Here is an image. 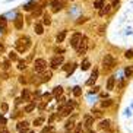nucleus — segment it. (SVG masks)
Returning <instances> with one entry per match:
<instances>
[{
    "label": "nucleus",
    "instance_id": "nucleus-3",
    "mask_svg": "<svg viewBox=\"0 0 133 133\" xmlns=\"http://www.w3.org/2000/svg\"><path fill=\"white\" fill-rule=\"evenodd\" d=\"M63 60H64L63 54H57V56H54V57H53V59L50 60V66H51V69H59V66H62V64H63Z\"/></svg>",
    "mask_w": 133,
    "mask_h": 133
},
{
    "label": "nucleus",
    "instance_id": "nucleus-22",
    "mask_svg": "<svg viewBox=\"0 0 133 133\" xmlns=\"http://www.w3.org/2000/svg\"><path fill=\"white\" fill-rule=\"evenodd\" d=\"M43 79H41V82H48V81H50L51 79V72H47V73H45V72H43Z\"/></svg>",
    "mask_w": 133,
    "mask_h": 133
},
{
    "label": "nucleus",
    "instance_id": "nucleus-34",
    "mask_svg": "<svg viewBox=\"0 0 133 133\" xmlns=\"http://www.w3.org/2000/svg\"><path fill=\"white\" fill-rule=\"evenodd\" d=\"M47 104H48L47 101H43V102H41V104L38 105V110H39V111H43V110L45 108V107H47Z\"/></svg>",
    "mask_w": 133,
    "mask_h": 133
},
{
    "label": "nucleus",
    "instance_id": "nucleus-12",
    "mask_svg": "<svg viewBox=\"0 0 133 133\" xmlns=\"http://www.w3.org/2000/svg\"><path fill=\"white\" fill-rule=\"evenodd\" d=\"M34 29H35V32L38 34V35H43V32H44L43 22H35V24H34Z\"/></svg>",
    "mask_w": 133,
    "mask_h": 133
},
{
    "label": "nucleus",
    "instance_id": "nucleus-30",
    "mask_svg": "<svg viewBox=\"0 0 133 133\" xmlns=\"http://www.w3.org/2000/svg\"><path fill=\"white\" fill-rule=\"evenodd\" d=\"M28 124H29V123H28V121H19V123H18V129H25V127H28Z\"/></svg>",
    "mask_w": 133,
    "mask_h": 133
},
{
    "label": "nucleus",
    "instance_id": "nucleus-24",
    "mask_svg": "<svg viewBox=\"0 0 133 133\" xmlns=\"http://www.w3.org/2000/svg\"><path fill=\"white\" fill-rule=\"evenodd\" d=\"M104 2H105V0H95L94 2V8L95 9H101L102 6H104Z\"/></svg>",
    "mask_w": 133,
    "mask_h": 133
},
{
    "label": "nucleus",
    "instance_id": "nucleus-40",
    "mask_svg": "<svg viewBox=\"0 0 133 133\" xmlns=\"http://www.w3.org/2000/svg\"><path fill=\"white\" fill-rule=\"evenodd\" d=\"M118 3H120V0H111V6H113V8H117Z\"/></svg>",
    "mask_w": 133,
    "mask_h": 133
},
{
    "label": "nucleus",
    "instance_id": "nucleus-6",
    "mask_svg": "<svg viewBox=\"0 0 133 133\" xmlns=\"http://www.w3.org/2000/svg\"><path fill=\"white\" fill-rule=\"evenodd\" d=\"M82 37H83V35L81 34V32H75L73 35H72V38H70V45L75 48V50H76V47H78V44L81 43Z\"/></svg>",
    "mask_w": 133,
    "mask_h": 133
},
{
    "label": "nucleus",
    "instance_id": "nucleus-43",
    "mask_svg": "<svg viewBox=\"0 0 133 133\" xmlns=\"http://www.w3.org/2000/svg\"><path fill=\"white\" fill-rule=\"evenodd\" d=\"M85 21H86V18H79V19L78 21H76V24H83V22H85Z\"/></svg>",
    "mask_w": 133,
    "mask_h": 133
},
{
    "label": "nucleus",
    "instance_id": "nucleus-25",
    "mask_svg": "<svg viewBox=\"0 0 133 133\" xmlns=\"http://www.w3.org/2000/svg\"><path fill=\"white\" fill-rule=\"evenodd\" d=\"M34 108H35V102H31L25 107V113H31V111H34Z\"/></svg>",
    "mask_w": 133,
    "mask_h": 133
},
{
    "label": "nucleus",
    "instance_id": "nucleus-31",
    "mask_svg": "<svg viewBox=\"0 0 133 133\" xmlns=\"http://www.w3.org/2000/svg\"><path fill=\"white\" fill-rule=\"evenodd\" d=\"M43 123H44V117H38V118L34 120V124H35V126H41Z\"/></svg>",
    "mask_w": 133,
    "mask_h": 133
},
{
    "label": "nucleus",
    "instance_id": "nucleus-7",
    "mask_svg": "<svg viewBox=\"0 0 133 133\" xmlns=\"http://www.w3.org/2000/svg\"><path fill=\"white\" fill-rule=\"evenodd\" d=\"M13 25H15L16 29H22V28H24V16L21 15V13H16V15H15Z\"/></svg>",
    "mask_w": 133,
    "mask_h": 133
},
{
    "label": "nucleus",
    "instance_id": "nucleus-47",
    "mask_svg": "<svg viewBox=\"0 0 133 133\" xmlns=\"http://www.w3.org/2000/svg\"><path fill=\"white\" fill-rule=\"evenodd\" d=\"M34 97L39 98V97H41V92H39V91H35V94H34Z\"/></svg>",
    "mask_w": 133,
    "mask_h": 133
},
{
    "label": "nucleus",
    "instance_id": "nucleus-10",
    "mask_svg": "<svg viewBox=\"0 0 133 133\" xmlns=\"http://www.w3.org/2000/svg\"><path fill=\"white\" fill-rule=\"evenodd\" d=\"M6 28H8V19L4 15H2L0 16V32H6Z\"/></svg>",
    "mask_w": 133,
    "mask_h": 133
},
{
    "label": "nucleus",
    "instance_id": "nucleus-42",
    "mask_svg": "<svg viewBox=\"0 0 133 133\" xmlns=\"http://www.w3.org/2000/svg\"><path fill=\"white\" fill-rule=\"evenodd\" d=\"M9 66H10V63H9V60H6V62L3 63V69H4V70H8Z\"/></svg>",
    "mask_w": 133,
    "mask_h": 133
},
{
    "label": "nucleus",
    "instance_id": "nucleus-2",
    "mask_svg": "<svg viewBox=\"0 0 133 133\" xmlns=\"http://www.w3.org/2000/svg\"><path fill=\"white\" fill-rule=\"evenodd\" d=\"M45 69H47V62L44 59H37L34 62V72L35 73H43V72H45Z\"/></svg>",
    "mask_w": 133,
    "mask_h": 133
},
{
    "label": "nucleus",
    "instance_id": "nucleus-16",
    "mask_svg": "<svg viewBox=\"0 0 133 133\" xmlns=\"http://www.w3.org/2000/svg\"><path fill=\"white\" fill-rule=\"evenodd\" d=\"M113 8L111 4H104L101 9H99V16H104V15H107V13L110 12V9Z\"/></svg>",
    "mask_w": 133,
    "mask_h": 133
},
{
    "label": "nucleus",
    "instance_id": "nucleus-46",
    "mask_svg": "<svg viewBox=\"0 0 133 133\" xmlns=\"http://www.w3.org/2000/svg\"><path fill=\"white\" fill-rule=\"evenodd\" d=\"M54 51H56V53H60V54H62V53H63V48H60V47H56V48H54Z\"/></svg>",
    "mask_w": 133,
    "mask_h": 133
},
{
    "label": "nucleus",
    "instance_id": "nucleus-4",
    "mask_svg": "<svg viewBox=\"0 0 133 133\" xmlns=\"http://www.w3.org/2000/svg\"><path fill=\"white\" fill-rule=\"evenodd\" d=\"M114 64H116V60L113 59V56H111V54H105V57L102 59V66H104V69L108 70V69H111Z\"/></svg>",
    "mask_w": 133,
    "mask_h": 133
},
{
    "label": "nucleus",
    "instance_id": "nucleus-8",
    "mask_svg": "<svg viewBox=\"0 0 133 133\" xmlns=\"http://www.w3.org/2000/svg\"><path fill=\"white\" fill-rule=\"evenodd\" d=\"M50 8H51V12L53 13H57V12H60L63 9V4H62V2H59V0H51L50 2Z\"/></svg>",
    "mask_w": 133,
    "mask_h": 133
},
{
    "label": "nucleus",
    "instance_id": "nucleus-51",
    "mask_svg": "<svg viewBox=\"0 0 133 133\" xmlns=\"http://www.w3.org/2000/svg\"><path fill=\"white\" fill-rule=\"evenodd\" d=\"M26 129H28V127H25V129H21V132H19V133H28V130H26Z\"/></svg>",
    "mask_w": 133,
    "mask_h": 133
},
{
    "label": "nucleus",
    "instance_id": "nucleus-41",
    "mask_svg": "<svg viewBox=\"0 0 133 133\" xmlns=\"http://www.w3.org/2000/svg\"><path fill=\"white\" fill-rule=\"evenodd\" d=\"M4 124H6V118L0 114V126H4Z\"/></svg>",
    "mask_w": 133,
    "mask_h": 133
},
{
    "label": "nucleus",
    "instance_id": "nucleus-52",
    "mask_svg": "<svg viewBox=\"0 0 133 133\" xmlns=\"http://www.w3.org/2000/svg\"><path fill=\"white\" fill-rule=\"evenodd\" d=\"M89 133H95V132H92V130H91V132H89Z\"/></svg>",
    "mask_w": 133,
    "mask_h": 133
},
{
    "label": "nucleus",
    "instance_id": "nucleus-48",
    "mask_svg": "<svg viewBox=\"0 0 133 133\" xmlns=\"http://www.w3.org/2000/svg\"><path fill=\"white\" fill-rule=\"evenodd\" d=\"M3 51H4V45H3V44H2V43H0V54H2Z\"/></svg>",
    "mask_w": 133,
    "mask_h": 133
},
{
    "label": "nucleus",
    "instance_id": "nucleus-20",
    "mask_svg": "<svg viewBox=\"0 0 133 133\" xmlns=\"http://www.w3.org/2000/svg\"><path fill=\"white\" fill-rule=\"evenodd\" d=\"M62 94H63V88H62V86H56L54 89H53V97L59 98Z\"/></svg>",
    "mask_w": 133,
    "mask_h": 133
},
{
    "label": "nucleus",
    "instance_id": "nucleus-9",
    "mask_svg": "<svg viewBox=\"0 0 133 133\" xmlns=\"http://www.w3.org/2000/svg\"><path fill=\"white\" fill-rule=\"evenodd\" d=\"M37 4H38V2L37 0H29L26 4H24V10H28V12H32L34 9L37 8Z\"/></svg>",
    "mask_w": 133,
    "mask_h": 133
},
{
    "label": "nucleus",
    "instance_id": "nucleus-45",
    "mask_svg": "<svg viewBox=\"0 0 133 133\" xmlns=\"http://www.w3.org/2000/svg\"><path fill=\"white\" fill-rule=\"evenodd\" d=\"M50 130H51V127L48 126V127H45V129H43V132H41V133H50Z\"/></svg>",
    "mask_w": 133,
    "mask_h": 133
},
{
    "label": "nucleus",
    "instance_id": "nucleus-44",
    "mask_svg": "<svg viewBox=\"0 0 133 133\" xmlns=\"http://www.w3.org/2000/svg\"><path fill=\"white\" fill-rule=\"evenodd\" d=\"M19 82H21V83H26V79H25V76H19Z\"/></svg>",
    "mask_w": 133,
    "mask_h": 133
},
{
    "label": "nucleus",
    "instance_id": "nucleus-37",
    "mask_svg": "<svg viewBox=\"0 0 133 133\" xmlns=\"http://www.w3.org/2000/svg\"><path fill=\"white\" fill-rule=\"evenodd\" d=\"M76 66H78V64H72V67L69 69V70H67V76H70V75L73 73V72H75V69H76Z\"/></svg>",
    "mask_w": 133,
    "mask_h": 133
},
{
    "label": "nucleus",
    "instance_id": "nucleus-33",
    "mask_svg": "<svg viewBox=\"0 0 133 133\" xmlns=\"http://www.w3.org/2000/svg\"><path fill=\"white\" fill-rule=\"evenodd\" d=\"M81 129H82V124H76L73 127V132L72 133H81Z\"/></svg>",
    "mask_w": 133,
    "mask_h": 133
},
{
    "label": "nucleus",
    "instance_id": "nucleus-49",
    "mask_svg": "<svg viewBox=\"0 0 133 133\" xmlns=\"http://www.w3.org/2000/svg\"><path fill=\"white\" fill-rule=\"evenodd\" d=\"M0 133H9V132H8V130H6V129H4L3 126H2V129H0Z\"/></svg>",
    "mask_w": 133,
    "mask_h": 133
},
{
    "label": "nucleus",
    "instance_id": "nucleus-1",
    "mask_svg": "<svg viewBox=\"0 0 133 133\" xmlns=\"http://www.w3.org/2000/svg\"><path fill=\"white\" fill-rule=\"evenodd\" d=\"M32 45V43H31V38L29 37H21V38H18L16 39V43H15V47H16V51L18 53H22L24 54L25 51L28 50V48Z\"/></svg>",
    "mask_w": 133,
    "mask_h": 133
},
{
    "label": "nucleus",
    "instance_id": "nucleus-19",
    "mask_svg": "<svg viewBox=\"0 0 133 133\" xmlns=\"http://www.w3.org/2000/svg\"><path fill=\"white\" fill-rule=\"evenodd\" d=\"M21 97H22L24 101H29V99H31V92H29L28 89H24L22 91V94H21Z\"/></svg>",
    "mask_w": 133,
    "mask_h": 133
},
{
    "label": "nucleus",
    "instance_id": "nucleus-15",
    "mask_svg": "<svg viewBox=\"0 0 133 133\" xmlns=\"http://www.w3.org/2000/svg\"><path fill=\"white\" fill-rule=\"evenodd\" d=\"M43 25L44 26L51 25V16L48 15V13H43Z\"/></svg>",
    "mask_w": 133,
    "mask_h": 133
},
{
    "label": "nucleus",
    "instance_id": "nucleus-35",
    "mask_svg": "<svg viewBox=\"0 0 133 133\" xmlns=\"http://www.w3.org/2000/svg\"><path fill=\"white\" fill-rule=\"evenodd\" d=\"M51 98H53V94H44V101L50 102V101H51Z\"/></svg>",
    "mask_w": 133,
    "mask_h": 133
},
{
    "label": "nucleus",
    "instance_id": "nucleus-36",
    "mask_svg": "<svg viewBox=\"0 0 133 133\" xmlns=\"http://www.w3.org/2000/svg\"><path fill=\"white\" fill-rule=\"evenodd\" d=\"M111 105V99H105V101L101 102V107H110Z\"/></svg>",
    "mask_w": 133,
    "mask_h": 133
},
{
    "label": "nucleus",
    "instance_id": "nucleus-29",
    "mask_svg": "<svg viewBox=\"0 0 133 133\" xmlns=\"http://www.w3.org/2000/svg\"><path fill=\"white\" fill-rule=\"evenodd\" d=\"M73 94H75V97H79V95L82 94V88H81V86H75L73 88Z\"/></svg>",
    "mask_w": 133,
    "mask_h": 133
},
{
    "label": "nucleus",
    "instance_id": "nucleus-5",
    "mask_svg": "<svg viewBox=\"0 0 133 133\" xmlns=\"http://www.w3.org/2000/svg\"><path fill=\"white\" fill-rule=\"evenodd\" d=\"M86 48H88V38H86V37H82L81 43H79L78 47H76V51H78V54L82 56L86 53Z\"/></svg>",
    "mask_w": 133,
    "mask_h": 133
},
{
    "label": "nucleus",
    "instance_id": "nucleus-50",
    "mask_svg": "<svg viewBox=\"0 0 133 133\" xmlns=\"http://www.w3.org/2000/svg\"><path fill=\"white\" fill-rule=\"evenodd\" d=\"M98 89H99V88H98V86H95L94 89L91 91V94H94V92H98Z\"/></svg>",
    "mask_w": 133,
    "mask_h": 133
},
{
    "label": "nucleus",
    "instance_id": "nucleus-17",
    "mask_svg": "<svg viewBox=\"0 0 133 133\" xmlns=\"http://www.w3.org/2000/svg\"><path fill=\"white\" fill-rule=\"evenodd\" d=\"M114 85H116V79H114V76H111V78H108V81H107V89L113 91Z\"/></svg>",
    "mask_w": 133,
    "mask_h": 133
},
{
    "label": "nucleus",
    "instance_id": "nucleus-18",
    "mask_svg": "<svg viewBox=\"0 0 133 133\" xmlns=\"http://www.w3.org/2000/svg\"><path fill=\"white\" fill-rule=\"evenodd\" d=\"M64 127H66V130H72L75 127V116L70 118V120L66 121V124H64Z\"/></svg>",
    "mask_w": 133,
    "mask_h": 133
},
{
    "label": "nucleus",
    "instance_id": "nucleus-32",
    "mask_svg": "<svg viewBox=\"0 0 133 133\" xmlns=\"http://www.w3.org/2000/svg\"><path fill=\"white\" fill-rule=\"evenodd\" d=\"M92 116H94V117H101L102 116V113H101V110H94V111H92Z\"/></svg>",
    "mask_w": 133,
    "mask_h": 133
},
{
    "label": "nucleus",
    "instance_id": "nucleus-21",
    "mask_svg": "<svg viewBox=\"0 0 133 133\" xmlns=\"http://www.w3.org/2000/svg\"><path fill=\"white\" fill-rule=\"evenodd\" d=\"M43 9H44L43 6H37V8L32 10V16H35V18H37V16L43 15Z\"/></svg>",
    "mask_w": 133,
    "mask_h": 133
},
{
    "label": "nucleus",
    "instance_id": "nucleus-23",
    "mask_svg": "<svg viewBox=\"0 0 133 133\" xmlns=\"http://www.w3.org/2000/svg\"><path fill=\"white\" fill-rule=\"evenodd\" d=\"M18 69H19V70H25V69H26V62L18 60Z\"/></svg>",
    "mask_w": 133,
    "mask_h": 133
},
{
    "label": "nucleus",
    "instance_id": "nucleus-13",
    "mask_svg": "<svg viewBox=\"0 0 133 133\" xmlns=\"http://www.w3.org/2000/svg\"><path fill=\"white\" fill-rule=\"evenodd\" d=\"M97 79H98V70H97V69H94V72H92V75H91V79L86 81V85H92Z\"/></svg>",
    "mask_w": 133,
    "mask_h": 133
},
{
    "label": "nucleus",
    "instance_id": "nucleus-39",
    "mask_svg": "<svg viewBox=\"0 0 133 133\" xmlns=\"http://www.w3.org/2000/svg\"><path fill=\"white\" fill-rule=\"evenodd\" d=\"M126 57H127V59H132V57H133V51L132 50H129V51H126Z\"/></svg>",
    "mask_w": 133,
    "mask_h": 133
},
{
    "label": "nucleus",
    "instance_id": "nucleus-27",
    "mask_svg": "<svg viewBox=\"0 0 133 133\" xmlns=\"http://www.w3.org/2000/svg\"><path fill=\"white\" fill-rule=\"evenodd\" d=\"M9 60H12V62H18V54H16L15 51H10V53H9Z\"/></svg>",
    "mask_w": 133,
    "mask_h": 133
},
{
    "label": "nucleus",
    "instance_id": "nucleus-26",
    "mask_svg": "<svg viewBox=\"0 0 133 133\" xmlns=\"http://www.w3.org/2000/svg\"><path fill=\"white\" fill-rule=\"evenodd\" d=\"M99 127H101V129H108L110 127V120H102L101 123H99Z\"/></svg>",
    "mask_w": 133,
    "mask_h": 133
},
{
    "label": "nucleus",
    "instance_id": "nucleus-53",
    "mask_svg": "<svg viewBox=\"0 0 133 133\" xmlns=\"http://www.w3.org/2000/svg\"><path fill=\"white\" fill-rule=\"evenodd\" d=\"M29 133H34V132H29Z\"/></svg>",
    "mask_w": 133,
    "mask_h": 133
},
{
    "label": "nucleus",
    "instance_id": "nucleus-28",
    "mask_svg": "<svg viewBox=\"0 0 133 133\" xmlns=\"http://www.w3.org/2000/svg\"><path fill=\"white\" fill-rule=\"evenodd\" d=\"M89 66H91V63H89V60H83V63H82V70H88V69H89Z\"/></svg>",
    "mask_w": 133,
    "mask_h": 133
},
{
    "label": "nucleus",
    "instance_id": "nucleus-14",
    "mask_svg": "<svg viewBox=\"0 0 133 133\" xmlns=\"http://www.w3.org/2000/svg\"><path fill=\"white\" fill-rule=\"evenodd\" d=\"M83 124H85V127L89 129L91 126L94 124V116H85V121H83Z\"/></svg>",
    "mask_w": 133,
    "mask_h": 133
},
{
    "label": "nucleus",
    "instance_id": "nucleus-38",
    "mask_svg": "<svg viewBox=\"0 0 133 133\" xmlns=\"http://www.w3.org/2000/svg\"><path fill=\"white\" fill-rule=\"evenodd\" d=\"M2 110H3V113H8V110H9V105L6 104V102H3L2 104Z\"/></svg>",
    "mask_w": 133,
    "mask_h": 133
},
{
    "label": "nucleus",
    "instance_id": "nucleus-11",
    "mask_svg": "<svg viewBox=\"0 0 133 133\" xmlns=\"http://www.w3.org/2000/svg\"><path fill=\"white\" fill-rule=\"evenodd\" d=\"M66 35H67V29L60 31L59 34L56 35V41H57V43H63V41H64V38H66Z\"/></svg>",
    "mask_w": 133,
    "mask_h": 133
}]
</instances>
